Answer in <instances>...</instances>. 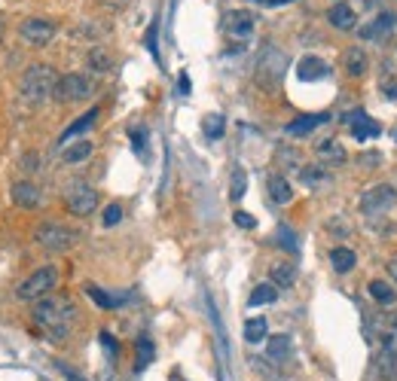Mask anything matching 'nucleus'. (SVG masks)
I'll return each mask as SVG.
<instances>
[{"label": "nucleus", "instance_id": "9b49d317", "mask_svg": "<svg viewBox=\"0 0 397 381\" xmlns=\"http://www.w3.org/2000/svg\"><path fill=\"white\" fill-rule=\"evenodd\" d=\"M370 378L373 381H397V351L394 348H382L379 354L373 357Z\"/></svg>", "mask_w": 397, "mask_h": 381}, {"label": "nucleus", "instance_id": "7ed1b4c3", "mask_svg": "<svg viewBox=\"0 0 397 381\" xmlns=\"http://www.w3.org/2000/svg\"><path fill=\"white\" fill-rule=\"evenodd\" d=\"M61 281V272L55 266H43L37 268L34 275H28L22 284H18V299H43V296H49L55 287Z\"/></svg>", "mask_w": 397, "mask_h": 381}, {"label": "nucleus", "instance_id": "423d86ee", "mask_svg": "<svg viewBox=\"0 0 397 381\" xmlns=\"http://www.w3.org/2000/svg\"><path fill=\"white\" fill-rule=\"evenodd\" d=\"M64 199H68V211L77 213V217H89V213L98 211V192L83 180H73Z\"/></svg>", "mask_w": 397, "mask_h": 381}, {"label": "nucleus", "instance_id": "20e7f679", "mask_svg": "<svg viewBox=\"0 0 397 381\" xmlns=\"http://www.w3.org/2000/svg\"><path fill=\"white\" fill-rule=\"evenodd\" d=\"M92 92H95V86H92V80H86L83 73H64V77H59V82H55L52 98H59L61 104H73V101H86Z\"/></svg>", "mask_w": 397, "mask_h": 381}, {"label": "nucleus", "instance_id": "c756f323", "mask_svg": "<svg viewBox=\"0 0 397 381\" xmlns=\"http://www.w3.org/2000/svg\"><path fill=\"white\" fill-rule=\"evenodd\" d=\"M370 296L379 305H385V308H389V305H394L397 302V293H394V287H389L385 281H370Z\"/></svg>", "mask_w": 397, "mask_h": 381}, {"label": "nucleus", "instance_id": "6ab92c4d", "mask_svg": "<svg viewBox=\"0 0 397 381\" xmlns=\"http://www.w3.org/2000/svg\"><path fill=\"white\" fill-rule=\"evenodd\" d=\"M266 70L272 73V77H269V86H275V82L281 80V73H284V55L275 52V49H266L263 58H260V77H263Z\"/></svg>", "mask_w": 397, "mask_h": 381}, {"label": "nucleus", "instance_id": "393cba45", "mask_svg": "<svg viewBox=\"0 0 397 381\" xmlns=\"http://www.w3.org/2000/svg\"><path fill=\"white\" fill-rule=\"evenodd\" d=\"M330 266H334L339 275L352 272V268L358 266V256H355V250H348V247H336L334 254H330Z\"/></svg>", "mask_w": 397, "mask_h": 381}, {"label": "nucleus", "instance_id": "f8f14e48", "mask_svg": "<svg viewBox=\"0 0 397 381\" xmlns=\"http://www.w3.org/2000/svg\"><path fill=\"white\" fill-rule=\"evenodd\" d=\"M9 195H13V201L18 204V208H37V204H40V187H37L34 180H18V183H13Z\"/></svg>", "mask_w": 397, "mask_h": 381}, {"label": "nucleus", "instance_id": "dca6fc26", "mask_svg": "<svg viewBox=\"0 0 397 381\" xmlns=\"http://www.w3.org/2000/svg\"><path fill=\"white\" fill-rule=\"evenodd\" d=\"M327 22L334 27H339V31H352V27L358 25V15H355V9L348 4H334L330 6V13H327Z\"/></svg>", "mask_w": 397, "mask_h": 381}, {"label": "nucleus", "instance_id": "a19ab883", "mask_svg": "<svg viewBox=\"0 0 397 381\" xmlns=\"http://www.w3.org/2000/svg\"><path fill=\"white\" fill-rule=\"evenodd\" d=\"M178 92H181V95H190V77H187V73H181V77H178Z\"/></svg>", "mask_w": 397, "mask_h": 381}, {"label": "nucleus", "instance_id": "79ce46f5", "mask_svg": "<svg viewBox=\"0 0 397 381\" xmlns=\"http://www.w3.org/2000/svg\"><path fill=\"white\" fill-rule=\"evenodd\" d=\"M382 92H385V98L397 101V82H394V80H391V82H382Z\"/></svg>", "mask_w": 397, "mask_h": 381}, {"label": "nucleus", "instance_id": "f3484780", "mask_svg": "<svg viewBox=\"0 0 397 381\" xmlns=\"http://www.w3.org/2000/svg\"><path fill=\"white\" fill-rule=\"evenodd\" d=\"M269 284L275 290H288V287L297 284V268H293V263H275L269 268Z\"/></svg>", "mask_w": 397, "mask_h": 381}, {"label": "nucleus", "instance_id": "b1692460", "mask_svg": "<svg viewBox=\"0 0 397 381\" xmlns=\"http://www.w3.org/2000/svg\"><path fill=\"white\" fill-rule=\"evenodd\" d=\"M266 357L272 360V363H281V360L291 357V339L288 336H272L266 342Z\"/></svg>", "mask_w": 397, "mask_h": 381}, {"label": "nucleus", "instance_id": "09e8293b", "mask_svg": "<svg viewBox=\"0 0 397 381\" xmlns=\"http://www.w3.org/2000/svg\"><path fill=\"white\" fill-rule=\"evenodd\" d=\"M0 37H4V22H0Z\"/></svg>", "mask_w": 397, "mask_h": 381}, {"label": "nucleus", "instance_id": "f704fd0d", "mask_svg": "<svg viewBox=\"0 0 397 381\" xmlns=\"http://www.w3.org/2000/svg\"><path fill=\"white\" fill-rule=\"evenodd\" d=\"M132 146L141 159H147V132L144 128H132Z\"/></svg>", "mask_w": 397, "mask_h": 381}, {"label": "nucleus", "instance_id": "f03ea898", "mask_svg": "<svg viewBox=\"0 0 397 381\" xmlns=\"http://www.w3.org/2000/svg\"><path fill=\"white\" fill-rule=\"evenodd\" d=\"M55 82H59V73H55L49 64H31L22 73V95L31 101V104H40V101L52 98Z\"/></svg>", "mask_w": 397, "mask_h": 381}, {"label": "nucleus", "instance_id": "bb28decb", "mask_svg": "<svg viewBox=\"0 0 397 381\" xmlns=\"http://www.w3.org/2000/svg\"><path fill=\"white\" fill-rule=\"evenodd\" d=\"M86 296H89V299H92V302H95V305H98V308H101V311H114V308H116V305H119V302H123V299H116V296H110V293H104V290H101V287H95V284H89V287H86Z\"/></svg>", "mask_w": 397, "mask_h": 381}, {"label": "nucleus", "instance_id": "ea45409f", "mask_svg": "<svg viewBox=\"0 0 397 381\" xmlns=\"http://www.w3.org/2000/svg\"><path fill=\"white\" fill-rule=\"evenodd\" d=\"M22 168H25V171H37V168H40V159H37L34 153H28V156H25V165H22Z\"/></svg>", "mask_w": 397, "mask_h": 381}, {"label": "nucleus", "instance_id": "8fccbe9b", "mask_svg": "<svg viewBox=\"0 0 397 381\" xmlns=\"http://www.w3.org/2000/svg\"><path fill=\"white\" fill-rule=\"evenodd\" d=\"M394 141H397V132H394Z\"/></svg>", "mask_w": 397, "mask_h": 381}, {"label": "nucleus", "instance_id": "4c0bfd02", "mask_svg": "<svg viewBox=\"0 0 397 381\" xmlns=\"http://www.w3.org/2000/svg\"><path fill=\"white\" fill-rule=\"evenodd\" d=\"M279 241H281V244H284V247H291V250H297V235H293V232H291L288 226H281V229H279Z\"/></svg>", "mask_w": 397, "mask_h": 381}, {"label": "nucleus", "instance_id": "a211bd4d", "mask_svg": "<svg viewBox=\"0 0 397 381\" xmlns=\"http://www.w3.org/2000/svg\"><path fill=\"white\" fill-rule=\"evenodd\" d=\"M266 192H269V199L275 204H288L293 199V187L288 183V177H281V174H272V177L266 180Z\"/></svg>", "mask_w": 397, "mask_h": 381}, {"label": "nucleus", "instance_id": "de8ad7c7", "mask_svg": "<svg viewBox=\"0 0 397 381\" xmlns=\"http://www.w3.org/2000/svg\"><path fill=\"white\" fill-rule=\"evenodd\" d=\"M68 378H71V381H86V378H80V375H73V373H68Z\"/></svg>", "mask_w": 397, "mask_h": 381}, {"label": "nucleus", "instance_id": "37998d69", "mask_svg": "<svg viewBox=\"0 0 397 381\" xmlns=\"http://www.w3.org/2000/svg\"><path fill=\"white\" fill-rule=\"evenodd\" d=\"M147 46H150V52L156 55V22L150 25V31H147Z\"/></svg>", "mask_w": 397, "mask_h": 381}, {"label": "nucleus", "instance_id": "58836bf2", "mask_svg": "<svg viewBox=\"0 0 397 381\" xmlns=\"http://www.w3.org/2000/svg\"><path fill=\"white\" fill-rule=\"evenodd\" d=\"M236 226H242V229H254L257 226V220L251 217V213H245V211H236Z\"/></svg>", "mask_w": 397, "mask_h": 381}, {"label": "nucleus", "instance_id": "a878e982", "mask_svg": "<svg viewBox=\"0 0 397 381\" xmlns=\"http://www.w3.org/2000/svg\"><path fill=\"white\" fill-rule=\"evenodd\" d=\"M202 132H205L208 141H220L226 132V116L224 113H208L205 123H202Z\"/></svg>", "mask_w": 397, "mask_h": 381}, {"label": "nucleus", "instance_id": "c9c22d12", "mask_svg": "<svg viewBox=\"0 0 397 381\" xmlns=\"http://www.w3.org/2000/svg\"><path fill=\"white\" fill-rule=\"evenodd\" d=\"M101 345H104V351L110 354V360H116V354H119V342L110 336L107 330H101Z\"/></svg>", "mask_w": 397, "mask_h": 381}, {"label": "nucleus", "instance_id": "c03bdc74", "mask_svg": "<svg viewBox=\"0 0 397 381\" xmlns=\"http://www.w3.org/2000/svg\"><path fill=\"white\" fill-rule=\"evenodd\" d=\"M361 162H367L373 168V165H379V153H370V156H361Z\"/></svg>", "mask_w": 397, "mask_h": 381}, {"label": "nucleus", "instance_id": "72a5a7b5", "mask_svg": "<svg viewBox=\"0 0 397 381\" xmlns=\"http://www.w3.org/2000/svg\"><path fill=\"white\" fill-rule=\"evenodd\" d=\"M245 189H248V174H245L242 168H236V171H233V187H229V199L238 201V199L245 195Z\"/></svg>", "mask_w": 397, "mask_h": 381}, {"label": "nucleus", "instance_id": "1a4fd4ad", "mask_svg": "<svg viewBox=\"0 0 397 381\" xmlns=\"http://www.w3.org/2000/svg\"><path fill=\"white\" fill-rule=\"evenodd\" d=\"M220 27H224L226 37H233V40H251L254 27H257V18L251 13H245V9H229V13L224 15V22H220Z\"/></svg>", "mask_w": 397, "mask_h": 381}, {"label": "nucleus", "instance_id": "2f4dec72", "mask_svg": "<svg viewBox=\"0 0 397 381\" xmlns=\"http://www.w3.org/2000/svg\"><path fill=\"white\" fill-rule=\"evenodd\" d=\"M86 61H89V68L98 70V73H107L110 68H114V58H110L107 49H92V52L86 55Z\"/></svg>", "mask_w": 397, "mask_h": 381}, {"label": "nucleus", "instance_id": "ddd939ff", "mask_svg": "<svg viewBox=\"0 0 397 381\" xmlns=\"http://www.w3.org/2000/svg\"><path fill=\"white\" fill-rule=\"evenodd\" d=\"M394 22H397L394 13H379V15L373 18V22H367V25L361 27V40H382V37L394 27Z\"/></svg>", "mask_w": 397, "mask_h": 381}, {"label": "nucleus", "instance_id": "cd10ccee", "mask_svg": "<svg viewBox=\"0 0 397 381\" xmlns=\"http://www.w3.org/2000/svg\"><path fill=\"white\" fill-rule=\"evenodd\" d=\"M300 180L306 187H324V183H330V174L324 171V165H309V168L300 171Z\"/></svg>", "mask_w": 397, "mask_h": 381}, {"label": "nucleus", "instance_id": "0eeeda50", "mask_svg": "<svg viewBox=\"0 0 397 381\" xmlns=\"http://www.w3.org/2000/svg\"><path fill=\"white\" fill-rule=\"evenodd\" d=\"M397 201V189L389 187V183H379V187H370L361 195V211L367 217H379V213L391 211Z\"/></svg>", "mask_w": 397, "mask_h": 381}, {"label": "nucleus", "instance_id": "39448f33", "mask_svg": "<svg viewBox=\"0 0 397 381\" xmlns=\"http://www.w3.org/2000/svg\"><path fill=\"white\" fill-rule=\"evenodd\" d=\"M37 244H43L46 250H52V254H61V250H68L73 241H77V232L61 226V223H43V226H37L34 232Z\"/></svg>", "mask_w": 397, "mask_h": 381}, {"label": "nucleus", "instance_id": "a18cd8bd", "mask_svg": "<svg viewBox=\"0 0 397 381\" xmlns=\"http://www.w3.org/2000/svg\"><path fill=\"white\" fill-rule=\"evenodd\" d=\"M389 275H391V281L397 284V259H391V263H389Z\"/></svg>", "mask_w": 397, "mask_h": 381}, {"label": "nucleus", "instance_id": "f257e3e1", "mask_svg": "<svg viewBox=\"0 0 397 381\" xmlns=\"http://www.w3.org/2000/svg\"><path fill=\"white\" fill-rule=\"evenodd\" d=\"M34 320L40 323L52 339H68L73 320H77V308H73L71 299H61V296H55V299H46L43 296V299H37V305H34Z\"/></svg>", "mask_w": 397, "mask_h": 381}, {"label": "nucleus", "instance_id": "49530a36", "mask_svg": "<svg viewBox=\"0 0 397 381\" xmlns=\"http://www.w3.org/2000/svg\"><path fill=\"white\" fill-rule=\"evenodd\" d=\"M266 6H281V4H293V0H260Z\"/></svg>", "mask_w": 397, "mask_h": 381}, {"label": "nucleus", "instance_id": "7c9ffc66", "mask_svg": "<svg viewBox=\"0 0 397 381\" xmlns=\"http://www.w3.org/2000/svg\"><path fill=\"white\" fill-rule=\"evenodd\" d=\"M266 332H269V323H266V318H251L245 323V339L251 342V345H257V342L266 339Z\"/></svg>", "mask_w": 397, "mask_h": 381}, {"label": "nucleus", "instance_id": "473e14b6", "mask_svg": "<svg viewBox=\"0 0 397 381\" xmlns=\"http://www.w3.org/2000/svg\"><path fill=\"white\" fill-rule=\"evenodd\" d=\"M153 357H156L153 342L147 339V336H141V339H138V363H135V369H138V373H141L144 366H150V363H153Z\"/></svg>", "mask_w": 397, "mask_h": 381}, {"label": "nucleus", "instance_id": "aec40b11", "mask_svg": "<svg viewBox=\"0 0 397 381\" xmlns=\"http://www.w3.org/2000/svg\"><path fill=\"white\" fill-rule=\"evenodd\" d=\"M330 119V113H315V116H300V119H293V123L288 125V135L291 137H303V135H309V132H315L318 125H324Z\"/></svg>", "mask_w": 397, "mask_h": 381}, {"label": "nucleus", "instance_id": "6e6552de", "mask_svg": "<svg viewBox=\"0 0 397 381\" xmlns=\"http://www.w3.org/2000/svg\"><path fill=\"white\" fill-rule=\"evenodd\" d=\"M18 37L28 43V46H49L52 40H55V25L52 22H46V18H37V15H31V18H25L22 22V27H18Z\"/></svg>", "mask_w": 397, "mask_h": 381}, {"label": "nucleus", "instance_id": "4468645a", "mask_svg": "<svg viewBox=\"0 0 397 381\" xmlns=\"http://www.w3.org/2000/svg\"><path fill=\"white\" fill-rule=\"evenodd\" d=\"M315 153H318V159L324 162V165H343L348 159V153H346V146L336 141V137H324L318 146H315Z\"/></svg>", "mask_w": 397, "mask_h": 381}, {"label": "nucleus", "instance_id": "e433bc0d", "mask_svg": "<svg viewBox=\"0 0 397 381\" xmlns=\"http://www.w3.org/2000/svg\"><path fill=\"white\" fill-rule=\"evenodd\" d=\"M119 220H123V208H119V204H110V208H104V226L107 229L116 226Z\"/></svg>", "mask_w": 397, "mask_h": 381}, {"label": "nucleus", "instance_id": "4be33fe9", "mask_svg": "<svg viewBox=\"0 0 397 381\" xmlns=\"http://www.w3.org/2000/svg\"><path fill=\"white\" fill-rule=\"evenodd\" d=\"M343 64H346V73H348V77H364V73H367V55H364L361 46H352V49H346Z\"/></svg>", "mask_w": 397, "mask_h": 381}, {"label": "nucleus", "instance_id": "412c9836", "mask_svg": "<svg viewBox=\"0 0 397 381\" xmlns=\"http://www.w3.org/2000/svg\"><path fill=\"white\" fill-rule=\"evenodd\" d=\"M98 113H101V110H98V107H92L89 113H83L80 119H73V123H71V125H68V128H64V132H61V144H68L71 137H77V135H83V132H89V128L95 125Z\"/></svg>", "mask_w": 397, "mask_h": 381}, {"label": "nucleus", "instance_id": "2eb2a0df", "mask_svg": "<svg viewBox=\"0 0 397 381\" xmlns=\"http://www.w3.org/2000/svg\"><path fill=\"white\" fill-rule=\"evenodd\" d=\"M330 73V68H327V61H321V58H315V55H306L300 64H297V77L303 80V82H312V80H324Z\"/></svg>", "mask_w": 397, "mask_h": 381}, {"label": "nucleus", "instance_id": "5701e85b", "mask_svg": "<svg viewBox=\"0 0 397 381\" xmlns=\"http://www.w3.org/2000/svg\"><path fill=\"white\" fill-rule=\"evenodd\" d=\"M92 156V141H80V144H71L61 150V162L64 165H80Z\"/></svg>", "mask_w": 397, "mask_h": 381}, {"label": "nucleus", "instance_id": "c85d7f7f", "mask_svg": "<svg viewBox=\"0 0 397 381\" xmlns=\"http://www.w3.org/2000/svg\"><path fill=\"white\" fill-rule=\"evenodd\" d=\"M275 299H279V290L272 284H257L248 302H251V308H257V305H272Z\"/></svg>", "mask_w": 397, "mask_h": 381}, {"label": "nucleus", "instance_id": "9d476101", "mask_svg": "<svg viewBox=\"0 0 397 381\" xmlns=\"http://www.w3.org/2000/svg\"><path fill=\"white\" fill-rule=\"evenodd\" d=\"M348 128H352V137L355 141H373V137L382 135V125L376 123V119H370L364 113V110H352V113L346 116Z\"/></svg>", "mask_w": 397, "mask_h": 381}]
</instances>
